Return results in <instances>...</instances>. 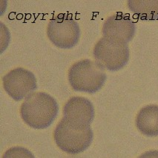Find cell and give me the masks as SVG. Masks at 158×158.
I'll return each mask as SVG.
<instances>
[{
  "instance_id": "cell-11",
  "label": "cell",
  "mask_w": 158,
  "mask_h": 158,
  "mask_svg": "<svg viewBox=\"0 0 158 158\" xmlns=\"http://www.w3.org/2000/svg\"><path fill=\"white\" fill-rule=\"evenodd\" d=\"M2 158H35V157L27 148L21 146H15L7 150Z\"/></svg>"
},
{
  "instance_id": "cell-5",
  "label": "cell",
  "mask_w": 158,
  "mask_h": 158,
  "mask_svg": "<svg viewBox=\"0 0 158 158\" xmlns=\"http://www.w3.org/2000/svg\"><path fill=\"white\" fill-rule=\"evenodd\" d=\"M47 35L51 43L57 48L71 49L78 43L80 29L77 22L72 18L60 14L50 20Z\"/></svg>"
},
{
  "instance_id": "cell-7",
  "label": "cell",
  "mask_w": 158,
  "mask_h": 158,
  "mask_svg": "<svg viewBox=\"0 0 158 158\" xmlns=\"http://www.w3.org/2000/svg\"><path fill=\"white\" fill-rule=\"evenodd\" d=\"M63 119L76 129L90 127L94 118V108L89 100L83 97L71 98L63 108Z\"/></svg>"
},
{
  "instance_id": "cell-4",
  "label": "cell",
  "mask_w": 158,
  "mask_h": 158,
  "mask_svg": "<svg viewBox=\"0 0 158 158\" xmlns=\"http://www.w3.org/2000/svg\"><path fill=\"white\" fill-rule=\"evenodd\" d=\"M93 131L91 127L80 129L72 127L62 119L56 126L54 138L60 149L70 155H77L86 151L93 140Z\"/></svg>"
},
{
  "instance_id": "cell-2",
  "label": "cell",
  "mask_w": 158,
  "mask_h": 158,
  "mask_svg": "<svg viewBox=\"0 0 158 158\" xmlns=\"http://www.w3.org/2000/svg\"><path fill=\"white\" fill-rule=\"evenodd\" d=\"M104 69L97 61L81 60L71 67L68 81L75 91L95 93L103 87L106 81Z\"/></svg>"
},
{
  "instance_id": "cell-12",
  "label": "cell",
  "mask_w": 158,
  "mask_h": 158,
  "mask_svg": "<svg viewBox=\"0 0 158 158\" xmlns=\"http://www.w3.org/2000/svg\"><path fill=\"white\" fill-rule=\"evenodd\" d=\"M138 158H158V151L157 150H151L145 152Z\"/></svg>"
},
{
  "instance_id": "cell-1",
  "label": "cell",
  "mask_w": 158,
  "mask_h": 158,
  "mask_svg": "<svg viewBox=\"0 0 158 158\" xmlns=\"http://www.w3.org/2000/svg\"><path fill=\"white\" fill-rule=\"evenodd\" d=\"M59 112L56 101L48 93H33L26 98L20 108L23 121L30 127L44 129L54 121Z\"/></svg>"
},
{
  "instance_id": "cell-8",
  "label": "cell",
  "mask_w": 158,
  "mask_h": 158,
  "mask_svg": "<svg viewBox=\"0 0 158 158\" xmlns=\"http://www.w3.org/2000/svg\"><path fill=\"white\" fill-rule=\"evenodd\" d=\"M136 31L134 22L127 15L122 13L109 16L105 22L103 27V34L104 37L129 42L133 39Z\"/></svg>"
},
{
  "instance_id": "cell-10",
  "label": "cell",
  "mask_w": 158,
  "mask_h": 158,
  "mask_svg": "<svg viewBox=\"0 0 158 158\" xmlns=\"http://www.w3.org/2000/svg\"><path fill=\"white\" fill-rule=\"evenodd\" d=\"M128 7L140 19H158V0H130Z\"/></svg>"
},
{
  "instance_id": "cell-3",
  "label": "cell",
  "mask_w": 158,
  "mask_h": 158,
  "mask_svg": "<svg viewBox=\"0 0 158 158\" xmlns=\"http://www.w3.org/2000/svg\"><path fill=\"white\" fill-rule=\"evenodd\" d=\"M93 55L96 61L104 69L117 71L129 61V49L127 43L103 36L95 44Z\"/></svg>"
},
{
  "instance_id": "cell-9",
  "label": "cell",
  "mask_w": 158,
  "mask_h": 158,
  "mask_svg": "<svg viewBox=\"0 0 158 158\" xmlns=\"http://www.w3.org/2000/svg\"><path fill=\"white\" fill-rule=\"evenodd\" d=\"M136 126L143 135L158 136V106L148 105L140 110L136 118Z\"/></svg>"
},
{
  "instance_id": "cell-6",
  "label": "cell",
  "mask_w": 158,
  "mask_h": 158,
  "mask_svg": "<svg viewBox=\"0 0 158 158\" xmlns=\"http://www.w3.org/2000/svg\"><path fill=\"white\" fill-rule=\"evenodd\" d=\"M3 86L7 95L20 101L37 89V79L28 69L18 67L11 70L2 78Z\"/></svg>"
}]
</instances>
